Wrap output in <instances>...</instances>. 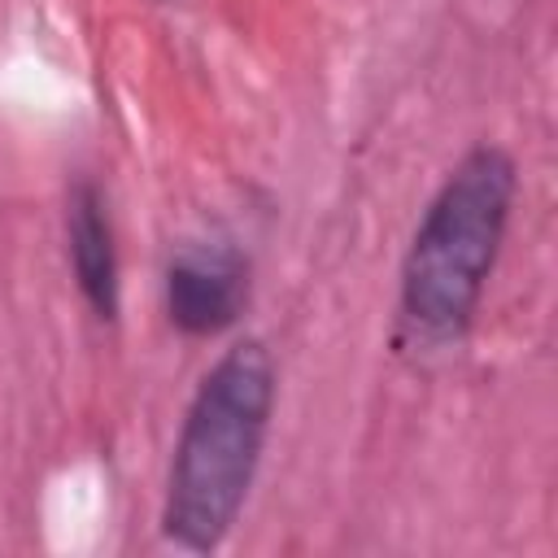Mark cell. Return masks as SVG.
<instances>
[{
    "label": "cell",
    "mask_w": 558,
    "mask_h": 558,
    "mask_svg": "<svg viewBox=\"0 0 558 558\" xmlns=\"http://www.w3.org/2000/svg\"><path fill=\"white\" fill-rule=\"evenodd\" d=\"M279 401V366L266 340L227 344L201 375L166 466L161 536L183 554H214L235 532L253 493Z\"/></svg>",
    "instance_id": "1"
},
{
    "label": "cell",
    "mask_w": 558,
    "mask_h": 558,
    "mask_svg": "<svg viewBox=\"0 0 558 558\" xmlns=\"http://www.w3.org/2000/svg\"><path fill=\"white\" fill-rule=\"evenodd\" d=\"M65 257L87 310L100 323H113L122 310V262L105 187L92 174H78L65 187Z\"/></svg>",
    "instance_id": "4"
},
{
    "label": "cell",
    "mask_w": 558,
    "mask_h": 558,
    "mask_svg": "<svg viewBox=\"0 0 558 558\" xmlns=\"http://www.w3.org/2000/svg\"><path fill=\"white\" fill-rule=\"evenodd\" d=\"M519 166L493 140L471 144L440 179L405 244L397 283V318L414 344L440 349L471 331L506 244Z\"/></svg>",
    "instance_id": "2"
},
{
    "label": "cell",
    "mask_w": 558,
    "mask_h": 558,
    "mask_svg": "<svg viewBox=\"0 0 558 558\" xmlns=\"http://www.w3.org/2000/svg\"><path fill=\"white\" fill-rule=\"evenodd\" d=\"M166 318L187 340H214L231 331L253 301V257L227 240H183L161 275Z\"/></svg>",
    "instance_id": "3"
}]
</instances>
